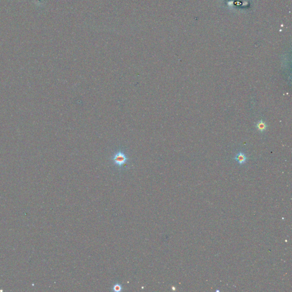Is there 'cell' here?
Instances as JSON below:
<instances>
[{"mask_svg":"<svg viewBox=\"0 0 292 292\" xmlns=\"http://www.w3.org/2000/svg\"><path fill=\"white\" fill-rule=\"evenodd\" d=\"M111 159L113 164L115 166L118 168H121L128 162L129 158L123 151H119L114 154Z\"/></svg>","mask_w":292,"mask_h":292,"instance_id":"cell-1","label":"cell"},{"mask_svg":"<svg viewBox=\"0 0 292 292\" xmlns=\"http://www.w3.org/2000/svg\"><path fill=\"white\" fill-rule=\"evenodd\" d=\"M235 159L236 161H237L239 164H241V165L245 164L246 163V162L247 161V157H246V155L242 152L237 153L235 157Z\"/></svg>","mask_w":292,"mask_h":292,"instance_id":"cell-2","label":"cell"},{"mask_svg":"<svg viewBox=\"0 0 292 292\" xmlns=\"http://www.w3.org/2000/svg\"><path fill=\"white\" fill-rule=\"evenodd\" d=\"M267 124L263 121L260 120L258 121L256 124V127L260 132H264L267 128Z\"/></svg>","mask_w":292,"mask_h":292,"instance_id":"cell-3","label":"cell"},{"mask_svg":"<svg viewBox=\"0 0 292 292\" xmlns=\"http://www.w3.org/2000/svg\"><path fill=\"white\" fill-rule=\"evenodd\" d=\"M112 290L115 292H121L123 291V286L121 284L116 283L113 285Z\"/></svg>","mask_w":292,"mask_h":292,"instance_id":"cell-4","label":"cell"}]
</instances>
